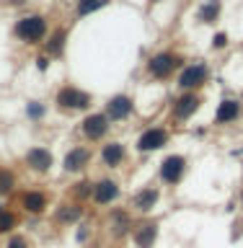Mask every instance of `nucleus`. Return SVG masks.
Listing matches in <instances>:
<instances>
[{
	"instance_id": "nucleus-1",
	"label": "nucleus",
	"mask_w": 243,
	"mask_h": 248,
	"mask_svg": "<svg viewBox=\"0 0 243 248\" xmlns=\"http://www.w3.org/2000/svg\"><path fill=\"white\" fill-rule=\"evenodd\" d=\"M181 67H184V57L176 54V52H171V49L155 52L153 57L145 62V70H147V75H150L153 80H166V78H171Z\"/></svg>"
},
{
	"instance_id": "nucleus-2",
	"label": "nucleus",
	"mask_w": 243,
	"mask_h": 248,
	"mask_svg": "<svg viewBox=\"0 0 243 248\" xmlns=\"http://www.w3.org/2000/svg\"><path fill=\"white\" fill-rule=\"evenodd\" d=\"M54 104L62 111H85V108H91L93 96L88 91L78 88V85H62L54 93Z\"/></svg>"
},
{
	"instance_id": "nucleus-3",
	"label": "nucleus",
	"mask_w": 243,
	"mask_h": 248,
	"mask_svg": "<svg viewBox=\"0 0 243 248\" xmlns=\"http://www.w3.org/2000/svg\"><path fill=\"white\" fill-rule=\"evenodd\" d=\"M210 80V65L205 60H197V62H189V65H184L181 70H178V88L181 91H194L197 93L199 88H205Z\"/></svg>"
},
{
	"instance_id": "nucleus-4",
	"label": "nucleus",
	"mask_w": 243,
	"mask_h": 248,
	"mask_svg": "<svg viewBox=\"0 0 243 248\" xmlns=\"http://www.w3.org/2000/svg\"><path fill=\"white\" fill-rule=\"evenodd\" d=\"M47 18L42 13H31V16H23L16 23V36L21 39L23 44H39L47 39Z\"/></svg>"
},
{
	"instance_id": "nucleus-5",
	"label": "nucleus",
	"mask_w": 243,
	"mask_h": 248,
	"mask_svg": "<svg viewBox=\"0 0 243 248\" xmlns=\"http://www.w3.org/2000/svg\"><path fill=\"white\" fill-rule=\"evenodd\" d=\"M171 140V132L166 127H147L145 132H140L135 140V150L137 153H155L161 147H166Z\"/></svg>"
},
{
	"instance_id": "nucleus-6",
	"label": "nucleus",
	"mask_w": 243,
	"mask_h": 248,
	"mask_svg": "<svg viewBox=\"0 0 243 248\" xmlns=\"http://www.w3.org/2000/svg\"><path fill=\"white\" fill-rule=\"evenodd\" d=\"M109 129H112V122H109V116L101 114V111H93L81 122V135L85 140H91V142H101V140L109 135Z\"/></svg>"
},
{
	"instance_id": "nucleus-7",
	"label": "nucleus",
	"mask_w": 243,
	"mask_h": 248,
	"mask_svg": "<svg viewBox=\"0 0 243 248\" xmlns=\"http://www.w3.org/2000/svg\"><path fill=\"white\" fill-rule=\"evenodd\" d=\"M184 173H186V158L184 155H168V158L161 160L158 176L166 186H176L184 178Z\"/></svg>"
},
{
	"instance_id": "nucleus-8",
	"label": "nucleus",
	"mask_w": 243,
	"mask_h": 248,
	"mask_svg": "<svg viewBox=\"0 0 243 248\" xmlns=\"http://www.w3.org/2000/svg\"><path fill=\"white\" fill-rule=\"evenodd\" d=\"M104 114L109 116V122H124L135 114V101H132L127 93H116L106 101V108Z\"/></svg>"
},
{
	"instance_id": "nucleus-9",
	"label": "nucleus",
	"mask_w": 243,
	"mask_h": 248,
	"mask_svg": "<svg viewBox=\"0 0 243 248\" xmlns=\"http://www.w3.org/2000/svg\"><path fill=\"white\" fill-rule=\"evenodd\" d=\"M199 106H202L199 93H194V91H181V96L174 101V119H176V122L192 119V114H197Z\"/></svg>"
},
{
	"instance_id": "nucleus-10",
	"label": "nucleus",
	"mask_w": 243,
	"mask_h": 248,
	"mask_svg": "<svg viewBox=\"0 0 243 248\" xmlns=\"http://www.w3.org/2000/svg\"><path fill=\"white\" fill-rule=\"evenodd\" d=\"M23 163H26V168H29V170H34V173H47V170L54 166V155H52L49 147L36 145V147H31V150L26 153Z\"/></svg>"
},
{
	"instance_id": "nucleus-11",
	"label": "nucleus",
	"mask_w": 243,
	"mask_h": 248,
	"mask_svg": "<svg viewBox=\"0 0 243 248\" xmlns=\"http://www.w3.org/2000/svg\"><path fill=\"white\" fill-rule=\"evenodd\" d=\"M119 194H122V186L114 181V178H101V181L93 184V194H91V199L96 202V204H112V202L119 199Z\"/></svg>"
},
{
	"instance_id": "nucleus-12",
	"label": "nucleus",
	"mask_w": 243,
	"mask_h": 248,
	"mask_svg": "<svg viewBox=\"0 0 243 248\" xmlns=\"http://www.w3.org/2000/svg\"><path fill=\"white\" fill-rule=\"evenodd\" d=\"M158 202H161V189H155V186H143L135 197H132V209L135 212H143V215H147V212H153L155 207H158Z\"/></svg>"
},
{
	"instance_id": "nucleus-13",
	"label": "nucleus",
	"mask_w": 243,
	"mask_h": 248,
	"mask_svg": "<svg viewBox=\"0 0 243 248\" xmlns=\"http://www.w3.org/2000/svg\"><path fill=\"white\" fill-rule=\"evenodd\" d=\"M88 160H91V150L85 145H75V147H70L67 155H65V160H62V170L65 173H81V170L88 166Z\"/></svg>"
},
{
	"instance_id": "nucleus-14",
	"label": "nucleus",
	"mask_w": 243,
	"mask_h": 248,
	"mask_svg": "<svg viewBox=\"0 0 243 248\" xmlns=\"http://www.w3.org/2000/svg\"><path fill=\"white\" fill-rule=\"evenodd\" d=\"M21 207H23V212H29V215H44L47 207H49V199H47L44 191L31 189V191L21 194Z\"/></svg>"
},
{
	"instance_id": "nucleus-15",
	"label": "nucleus",
	"mask_w": 243,
	"mask_h": 248,
	"mask_svg": "<svg viewBox=\"0 0 243 248\" xmlns=\"http://www.w3.org/2000/svg\"><path fill=\"white\" fill-rule=\"evenodd\" d=\"M106 228H109V232H112V238H114V240H119V238H124V235H130L135 225H132V217H130V212L114 209L112 217H109V222H106Z\"/></svg>"
},
{
	"instance_id": "nucleus-16",
	"label": "nucleus",
	"mask_w": 243,
	"mask_h": 248,
	"mask_svg": "<svg viewBox=\"0 0 243 248\" xmlns=\"http://www.w3.org/2000/svg\"><path fill=\"white\" fill-rule=\"evenodd\" d=\"M124 160H127V150H124L122 142L112 140V142H106L101 147V163H104L106 168H122Z\"/></svg>"
},
{
	"instance_id": "nucleus-17",
	"label": "nucleus",
	"mask_w": 243,
	"mask_h": 248,
	"mask_svg": "<svg viewBox=\"0 0 243 248\" xmlns=\"http://www.w3.org/2000/svg\"><path fill=\"white\" fill-rule=\"evenodd\" d=\"M132 238H135L137 248H153L155 240H158V222H140V225H135Z\"/></svg>"
},
{
	"instance_id": "nucleus-18",
	"label": "nucleus",
	"mask_w": 243,
	"mask_h": 248,
	"mask_svg": "<svg viewBox=\"0 0 243 248\" xmlns=\"http://www.w3.org/2000/svg\"><path fill=\"white\" fill-rule=\"evenodd\" d=\"M241 116V104L236 98H223L215 111V124H233Z\"/></svg>"
},
{
	"instance_id": "nucleus-19",
	"label": "nucleus",
	"mask_w": 243,
	"mask_h": 248,
	"mask_svg": "<svg viewBox=\"0 0 243 248\" xmlns=\"http://www.w3.org/2000/svg\"><path fill=\"white\" fill-rule=\"evenodd\" d=\"M65 46H67V31L65 29L52 31L49 39L44 42V49H47L49 57H62V54H65Z\"/></svg>"
},
{
	"instance_id": "nucleus-20",
	"label": "nucleus",
	"mask_w": 243,
	"mask_h": 248,
	"mask_svg": "<svg viewBox=\"0 0 243 248\" xmlns=\"http://www.w3.org/2000/svg\"><path fill=\"white\" fill-rule=\"evenodd\" d=\"M220 13H223V3L220 0H205L197 11V21L199 23H217L220 21Z\"/></svg>"
},
{
	"instance_id": "nucleus-21",
	"label": "nucleus",
	"mask_w": 243,
	"mask_h": 248,
	"mask_svg": "<svg viewBox=\"0 0 243 248\" xmlns=\"http://www.w3.org/2000/svg\"><path fill=\"white\" fill-rule=\"evenodd\" d=\"M57 222H75L83 217V204L81 202H73V204H60V209L54 212Z\"/></svg>"
},
{
	"instance_id": "nucleus-22",
	"label": "nucleus",
	"mask_w": 243,
	"mask_h": 248,
	"mask_svg": "<svg viewBox=\"0 0 243 248\" xmlns=\"http://www.w3.org/2000/svg\"><path fill=\"white\" fill-rule=\"evenodd\" d=\"M106 5H109V0H78L75 3V16L83 18V16H91V13L101 11V8H106Z\"/></svg>"
},
{
	"instance_id": "nucleus-23",
	"label": "nucleus",
	"mask_w": 243,
	"mask_h": 248,
	"mask_svg": "<svg viewBox=\"0 0 243 248\" xmlns=\"http://www.w3.org/2000/svg\"><path fill=\"white\" fill-rule=\"evenodd\" d=\"M16 173L11 168H0V197H3V194H11L13 189H16Z\"/></svg>"
},
{
	"instance_id": "nucleus-24",
	"label": "nucleus",
	"mask_w": 243,
	"mask_h": 248,
	"mask_svg": "<svg viewBox=\"0 0 243 248\" xmlns=\"http://www.w3.org/2000/svg\"><path fill=\"white\" fill-rule=\"evenodd\" d=\"M44 114H47V108L42 101H29L26 104V116L31 122H39V119H44Z\"/></svg>"
},
{
	"instance_id": "nucleus-25",
	"label": "nucleus",
	"mask_w": 243,
	"mask_h": 248,
	"mask_svg": "<svg viewBox=\"0 0 243 248\" xmlns=\"http://www.w3.org/2000/svg\"><path fill=\"white\" fill-rule=\"evenodd\" d=\"M13 228H18V217L5 209V212L0 215V235H3V232H11Z\"/></svg>"
},
{
	"instance_id": "nucleus-26",
	"label": "nucleus",
	"mask_w": 243,
	"mask_h": 248,
	"mask_svg": "<svg viewBox=\"0 0 243 248\" xmlns=\"http://www.w3.org/2000/svg\"><path fill=\"white\" fill-rule=\"evenodd\" d=\"M91 194H93V184H91V181H78V184H75V189H73V197H75L78 202L88 199Z\"/></svg>"
},
{
	"instance_id": "nucleus-27",
	"label": "nucleus",
	"mask_w": 243,
	"mask_h": 248,
	"mask_svg": "<svg viewBox=\"0 0 243 248\" xmlns=\"http://www.w3.org/2000/svg\"><path fill=\"white\" fill-rule=\"evenodd\" d=\"M228 42H230V36L225 34V31H217V34L212 36V49H225Z\"/></svg>"
},
{
	"instance_id": "nucleus-28",
	"label": "nucleus",
	"mask_w": 243,
	"mask_h": 248,
	"mask_svg": "<svg viewBox=\"0 0 243 248\" xmlns=\"http://www.w3.org/2000/svg\"><path fill=\"white\" fill-rule=\"evenodd\" d=\"M5 248H29V240L23 235H11V240H8Z\"/></svg>"
},
{
	"instance_id": "nucleus-29",
	"label": "nucleus",
	"mask_w": 243,
	"mask_h": 248,
	"mask_svg": "<svg viewBox=\"0 0 243 248\" xmlns=\"http://www.w3.org/2000/svg\"><path fill=\"white\" fill-rule=\"evenodd\" d=\"M47 67H49V57H36V70H42V73H44Z\"/></svg>"
},
{
	"instance_id": "nucleus-30",
	"label": "nucleus",
	"mask_w": 243,
	"mask_h": 248,
	"mask_svg": "<svg viewBox=\"0 0 243 248\" xmlns=\"http://www.w3.org/2000/svg\"><path fill=\"white\" fill-rule=\"evenodd\" d=\"M5 212V204H3V202H0V215H3Z\"/></svg>"
},
{
	"instance_id": "nucleus-31",
	"label": "nucleus",
	"mask_w": 243,
	"mask_h": 248,
	"mask_svg": "<svg viewBox=\"0 0 243 248\" xmlns=\"http://www.w3.org/2000/svg\"><path fill=\"white\" fill-rule=\"evenodd\" d=\"M153 3H158V0H153Z\"/></svg>"
}]
</instances>
